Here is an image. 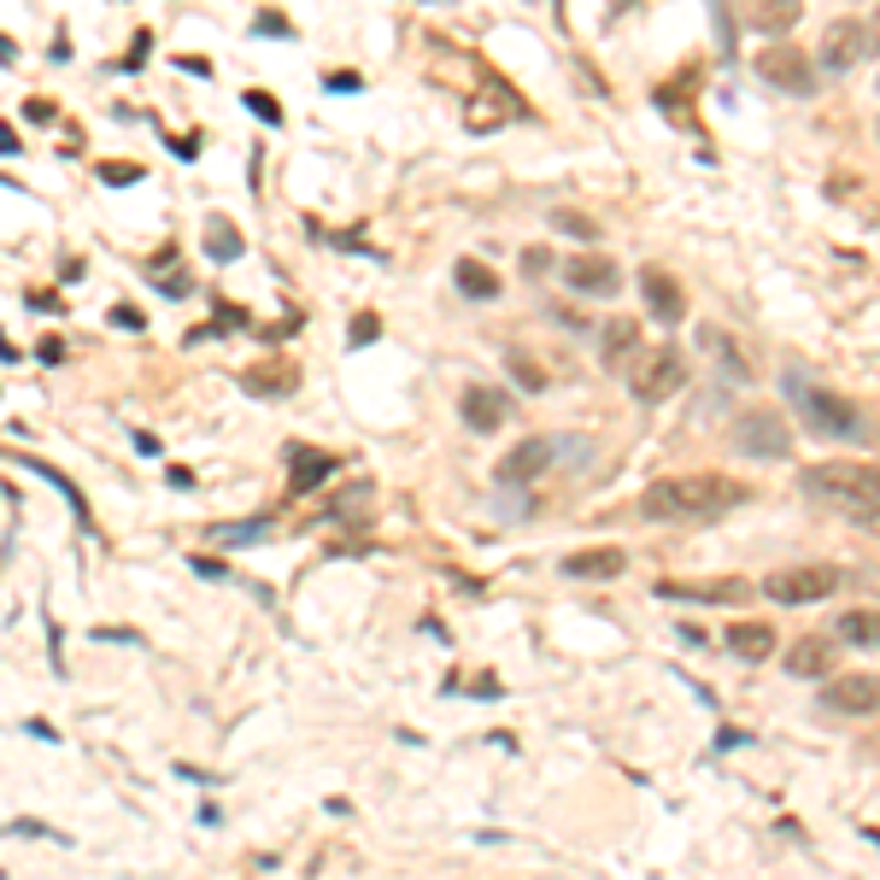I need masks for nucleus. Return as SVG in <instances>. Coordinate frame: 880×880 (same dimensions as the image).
Wrapping results in <instances>:
<instances>
[{"label":"nucleus","instance_id":"nucleus-13","mask_svg":"<svg viewBox=\"0 0 880 880\" xmlns=\"http://www.w3.org/2000/svg\"><path fill=\"white\" fill-rule=\"evenodd\" d=\"M552 459H557V435H534V440H522L517 452H505V459H499V482L529 487V482H534Z\"/></svg>","mask_w":880,"mask_h":880},{"label":"nucleus","instance_id":"nucleus-1","mask_svg":"<svg viewBox=\"0 0 880 880\" xmlns=\"http://www.w3.org/2000/svg\"><path fill=\"white\" fill-rule=\"evenodd\" d=\"M746 499H752V487H740L734 476H669V482L646 487L640 511L664 517V522H710V517H727Z\"/></svg>","mask_w":880,"mask_h":880},{"label":"nucleus","instance_id":"nucleus-19","mask_svg":"<svg viewBox=\"0 0 880 880\" xmlns=\"http://www.w3.org/2000/svg\"><path fill=\"white\" fill-rule=\"evenodd\" d=\"M300 376H294V364H252V370H241V387L247 394H264V399H277V394H287V387H294Z\"/></svg>","mask_w":880,"mask_h":880},{"label":"nucleus","instance_id":"nucleus-31","mask_svg":"<svg viewBox=\"0 0 880 880\" xmlns=\"http://www.w3.org/2000/svg\"><path fill=\"white\" fill-rule=\"evenodd\" d=\"M376 335H382V317H376V312H359V317H352V329H347V341H352V347H370Z\"/></svg>","mask_w":880,"mask_h":880},{"label":"nucleus","instance_id":"nucleus-25","mask_svg":"<svg viewBox=\"0 0 880 880\" xmlns=\"http://www.w3.org/2000/svg\"><path fill=\"white\" fill-rule=\"evenodd\" d=\"M370 499H376V487L370 482H352L341 499L329 505V517H341V522H364V511H370Z\"/></svg>","mask_w":880,"mask_h":880},{"label":"nucleus","instance_id":"nucleus-23","mask_svg":"<svg viewBox=\"0 0 880 880\" xmlns=\"http://www.w3.org/2000/svg\"><path fill=\"white\" fill-rule=\"evenodd\" d=\"M640 347V324H634V317H611V324H605V364H622V359H629V352Z\"/></svg>","mask_w":880,"mask_h":880},{"label":"nucleus","instance_id":"nucleus-40","mask_svg":"<svg viewBox=\"0 0 880 880\" xmlns=\"http://www.w3.org/2000/svg\"><path fill=\"white\" fill-rule=\"evenodd\" d=\"M869 47H880V7H875V19H869Z\"/></svg>","mask_w":880,"mask_h":880},{"label":"nucleus","instance_id":"nucleus-17","mask_svg":"<svg viewBox=\"0 0 880 880\" xmlns=\"http://www.w3.org/2000/svg\"><path fill=\"white\" fill-rule=\"evenodd\" d=\"M799 19H804V0H746V24L764 30V36H787Z\"/></svg>","mask_w":880,"mask_h":880},{"label":"nucleus","instance_id":"nucleus-34","mask_svg":"<svg viewBox=\"0 0 880 880\" xmlns=\"http://www.w3.org/2000/svg\"><path fill=\"white\" fill-rule=\"evenodd\" d=\"M147 54H154V36H147V30H142V36L129 42V59H124V71H142V59H147Z\"/></svg>","mask_w":880,"mask_h":880},{"label":"nucleus","instance_id":"nucleus-15","mask_svg":"<svg viewBox=\"0 0 880 880\" xmlns=\"http://www.w3.org/2000/svg\"><path fill=\"white\" fill-rule=\"evenodd\" d=\"M622 564H629V557H622L617 546H587V552L564 557V575H569V582H617Z\"/></svg>","mask_w":880,"mask_h":880},{"label":"nucleus","instance_id":"nucleus-41","mask_svg":"<svg viewBox=\"0 0 880 880\" xmlns=\"http://www.w3.org/2000/svg\"><path fill=\"white\" fill-rule=\"evenodd\" d=\"M0 59H19V47H12L7 36H0Z\"/></svg>","mask_w":880,"mask_h":880},{"label":"nucleus","instance_id":"nucleus-21","mask_svg":"<svg viewBox=\"0 0 880 880\" xmlns=\"http://www.w3.org/2000/svg\"><path fill=\"white\" fill-rule=\"evenodd\" d=\"M287 459H294V494H312V487H317V482H324L329 470H335V459H329V452H312V447H294Z\"/></svg>","mask_w":880,"mask_h":880},{"label":"nucleus","instance_id":"nucleus-16","mask_svg":"<svg viewBox=\"0 0 880 880\" xmlns=\"http://www.w3.org/2000/svg\"><path fill=\"white\" fill-rule=\"evenodd\" d=\"M664 599H704V605H740L752 594L746 582H657Z\"/></svg>","mask_w":880,"mask_h":880},{"label":"nucleus","instance_id":"nucleus-11","mask_svg":"<svg viewBox=\"0 0 880 880\" xmlns=\"http://www.w3.org/2000/svg\"><path fill=\"white\" fill-rule=\"evenodd\" d=\"M640 294H646V312L657 317V324H681L687 317V294H681V282H675L669 270L646 264L640 270Z\"/></svg>","mask_w":880,"mask_h":880},{"label":"nucleus","instance_id":"nucleus-36","mask_svg":"<svg viewBox=\"0 0 880 880\" xmlns=\"http://www.w3.org/2000/svg\"><path fill=\"white\" fill-rule=\"evenodd\" d=\"M54 100H30V106H24V117H30V124H54Z\"/></svg>","mask_w":880,"mask_h":880},{"label":"nucleus","instance_id":"nucleus-33","mask_svg":"<svg viewBox=\"0 0 880 880\" xmlns=\"http://www.w3.org/2000/svg\"><path fill=\"white\" fill-rule=\"evenodd\" d=\"M217 534H224V540H241V546H247V540H264V522H229V529H217Z\"/></svg>","mask_w":880,"mask_h":880},{"label":"nucleus","instance_id":"nucleus-7","mask_svg":"<svg viewBox=\"0 0 880 880\" xmlns=\"http://www.w3.org/2000/svg\"><path fill=\"white\" fill-rule=\"evenodd\" d=\"M734 452H746V459H787L792 435L775 411H746L734 422Z\"/></svg>","mask_w":880,"mask_h":880},{"label":"nucleus","instance_id":"nucleus-14","mask_svg":"<svg viewBox=\"0 0 880 880\" xmlns=\"http://www.w3.org/2000/svg\"><path fill=\"white\" fill-rule=\"evenodd\" d=\"M459 411H464V422H470V429L494 435L499 422L511 417V399H505L499 387H482V382H476V387H464V405H459Z\"/></svg>","mask_w":880,"mask_h":880},{"label":"nucleus","instance_id":"nucleus-10","mask_svg":"<svg viewBox=\"0 0 880 880\" xmlns=\"http://www.w3.org/2000/svg\"><path fill=\"white\" fill-rule=\"evenodd\" d=\"M787 675H799V681H827V675H839V640L834 634H799L787 646Z\"/></svg>","mask_w":880,"mask_h":880},{"label":"nucleus","instance_id":"nucleus-38","mask_svg":"<svg viewBox=\"0 0 880 880\" xmlns=\"http://www.w3.org/2000/svg\"><path fill=\"white\" fill-rule=\"evenodd\" d=\"M324 89H335V94H352V89H359V77H352V71H341V77H324Z\"/></svg>","mask_w":880,"mask_h":880},{"label":"nucleus","instance_id":"nucleus-24","mask_svg":"<svg viewBox=\"0 0 880 880\" xmlns=\"http://www.w3.org/2000/svg\"><path fill=\"white\" fill-rule=\"evenodd\" d=\"M452 277H459V287L470 300H499V277L494 270H487L482 259H459V270H452Z\"/></svg>","mask_w":880,"mask_h":880},{"label":"nucleus","instance_id":"nucleus-42","mask_svg":"<svg viewBox=\"0 0 880 880\" xmlns=\"http://www.w3.org/2000/svg\"><path fill=\"white\" fill-rule=\"evenodd\" d=\"M875 135H880V129H875Z\"/></svg>","mask_w":880,"mask_h":880},{"label":"nucleus","instance_id":"nucleus-8","mask_svg":"<svg viewBox=\"0 0 880 880\" xmlns=\"http://www.w3.org/2000/svg\"><path fill=\"white\" fill-rule=\"evenodd\" d=\"M862 59H869V24L862 19H834L822 30V47H816L822 71H851Z\"/></svg>","mask_w":880,"mask_h":880},{"label":"nucleus","instance_id":"nucleus-5","mask_svg":"<svg viewBox=\"0 0 880 880\" xmlns=\"http://www.w3.org/2000/svg\"><path fill=\"white\" fill-rule=\"evenodd\" d=\"M792 399H799V411L816 435H851L857 429V405L845 394H827V387H810V382L792 376Z\"/></svg>","mask_w":880,"mask_h":880},{"label":"nucleus","instance_id":"nucleus-29","mask_svg":"<svg viewBox=\"0 0 880 880\" xmlns=\"http://www.w3.org/2000/svg\"><path fill=\"white\" fill-rule=\"evenodd\" d=\"M94 177L106 189H129V182H142V165H94Z\"/></svg>","mask_w":880,"mask_h":880},{"label":"nucleus","instance_id":"nucleus-20","mask_svg":"<svg viewBox=\"0 0 880 880\" xmlns=\"http://www.w3.org/2000/svg\"><path fill=\"white\" fill-rule=\"evenodd\" d=\"M834 640H845V646H880V611H869V605H857V611H845L834 622Z\"/></svg>","mask_w":880,"mask_h":880},{"label":"nucleus","instance_id":"nucleus-39","mask_svg":"<svg viewBox=\"0 0 880 880\" xmlns=\"http://www.w3.org/2000/svg\"><path fill=\"white\" fill-rule=\"evenodd\" d=\"M0 154H19V135H12L7 124H0Z\"/></svg>","mask_w":880,"mask_h":880},{"label":"nucleus","instance_id":"nucleus-12","mask_svg":"<svg viewBox=\"0 0 880 880\" xmlns=\"http://www.w3.org/2000/svg\"><path fill=\"white\" fill-rule=\"evenodd\" d=\"M564 282L575 287V294L611 300L617 294V264L605 259V252H575V259H564Z\"/></svg>","mask_w":880,"mask_h":880},{"label":"nucleus","instance_id":"nucleus-22","mask_svg":"<svg viewBox=\"0 0 880 880\" xmlns=\"http://www.w3.org/2000/svg\"><path fill=\"white\" fill-rule=\"evenodd\" d=\"M241 229L229 224V217H206V259H217V264H229V259H241Z\"/></svg>","mask_w":880,"mask_h":880},{"label":"nucleus","instance_id":"nucleus-35","mask_svg":"<svg viewBox=\"0 0 880 880\" xmlns=\"http://www.w3.org/2000/svg\"><path fill=\"white\" fill-rule=\"evenodd\" d=\"M112 324H117V329H147V317L135 312V306H112Z\"/></svg>","mask_w":880,"mask_h":880},{"label":"nucleus","instance_id":"nucleus-4","mask_svg":"<svg viewBox=\"0 0 880 880\" xmlns=\"http://www.w3.org/2000/svg\"><path fill=\"white\" fill-rule=\"evenodd\" d=\"M839 587V569L834 564H799V569H775L764 582V594L775 605H816Z\"/></svg>","mask_w":880,"mask_h":880},{"label":"nucleus","instance_id":"nucleus-26","mask_svg":"<svg viewBox=\"0 0 880 880\" xmlns=\"http://www.w3.org/2000/svg\"><path fill=\"white\" fill-rule=\"evenodd\" d=\"M552 229L575 235V241H599V224H594L587 212H552Z\"/></svg>","mask_w":880,"mask_h":880},{"label":"nucleus","instance_id":"nucleus-28","mask_svg":"<svg viewBox=\"0 0 880 880\" xmlns=\"http://www.w3.org/2000/svg\"><path fill=\"white\" fill-rule=\"evenodd\" d=\"M247 112H259V124H282V100L264 89H247Z\"/></svg>","mask_w":880,"mask_h":880},{"label":"nucleus","instance_id":"nucleus-32","mask_svg":"<svg viewBox=\"0 0 880 880\" xmlns=\"http://www.w3.org/2000/svg\"><path fill=\"white\" fill-rule=\"evenodd\" d=\"M252 30H259V36H282V42L294 36V24H287L282 12H259V24H252Z\"/></svg>","mask_w":880,"mask_h":880},{"label":"nucleus","instance_id":"nucleus-37","mask_svg":"<svg viewBox=\"0 0 880 880\" xmlns=\"http://www.w3.org/2000/svg\"><path fill=\"white\" fill-rule=\"evenodd\" d=\"M177 65H182V71H194V77H212V59H200V54H182Z\"/></svg>","mask_w":880,"mask_h":880},{"label":"nucleus","instance_id":"nucleus-2","mask_svg":"<svg viewBox=\"0 0 880 880\" xmlns=\"http://www.w3.org/2000/svg\"><path fill=\"white\" fill-rule=\"evenodd\" d=\"M804 494H816L827 505H845V511L869 517L880 511V464H857V459H822L804 470Z\"/></svg>","mask_w":880,"mask_h":880},{"label":"nucleus","instance_id":"nucleus-6","mask_svg":"<svg viewBox=\"0 0 880 880\" xmlns=\"http://www.w3.org/2000/svg\"><path fill=\"white\" fill-rule=\"evenodd\" d=\"M752 65H757V77H764L769 89H781V94H816V65H810L799 47L775 42V47H764Z\"/></svg>","mask_w":880,"mask_h":880},{"label":"nucleus","instance_id":"nucleus-9","mask_svg":"<svg viewBox=\"0 0 880 880\" xmlns=\"http://www.w3.org/2000/svg\"><path fill=\"white\" fill-rule=\"evenodd\" d=\"M822 704H827V710H839V717H869V710H880V675H875V669L827 675Z\"/></svg>","mask_w":880,"mask_h":880},{"label":"nucleus","instance_id":"nucleus-18","mask_svg":"<svg viewBox=\"0 0 880 880\" xmlns=\"http://www.w3.org/2000/svg\"><path fill=\"white\" fill-rule=\"evenodd\" d=\"M727 652L746 657V664H764V657H775V629L769 622H734L727 629Z\"/></svg>","mask_w":880,"mask_h":880},{"label":"nucleus","instance_id":"nucleus-27","mask_svg":"<svg viewBox=\"0 0 880 880\" xmlns=\"http://www.w3.org/2000/svg\"><path fill=\"white\" fill-rule=\"evenodd\" d=\"M505 364H511V376H517L522 387H529V394H540V387H546V370H540V364L529 359V352H511Z\"/></svg>","mask_w":880,"mask_h":880},{"label":"nucleus","instance_id":"nucleus-3","mask_svg":"<svg viewBox=\"0 0 880 880\" xmlns=\"http://www.w3.org/2000/svg\"><path fill=\"white\" fill-rule=\"evenodd\" d=\"M629 387H634L640 405H657V399L681 394V387H687V359L675 347H652L646 359L629 370Z\"/></svg>","mask_w":880,"mask_h":880},{"label":"nucleus","instance_id":"nucleus-30","mask_svg":"<svg viewBox=\"0 0 880 880\" xmlns=\"http://www.w3.org/2000/svg\"><path fill=\"white\" fill-rule=\"evenodd\" d=\"M147 277H154L171 300H189V294H194V277H182V270H147Z\"/></svg>","mask_w":880,"mask_h":880}]
</instances>
